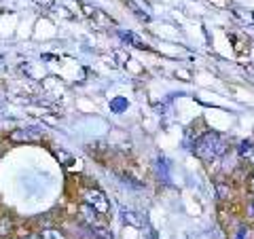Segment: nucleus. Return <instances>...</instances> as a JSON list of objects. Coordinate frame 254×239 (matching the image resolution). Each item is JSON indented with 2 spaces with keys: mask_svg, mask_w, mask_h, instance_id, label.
Returning a JSON list of instances; mask_svg holds the SVG:
<instances>
[{
  "mask_svg": "<svg viewBox=\"0 0 254 239\" xmlns=\"http://www.w3.org/2000/svg\"><path fill=\"white\" fill-rule=\"evenodd\" d=\"M227 153V142L222 140V135L216 131H210L201 135L195 144V155L203 159V161H214L218 157H225Z\"/></svg>",
  "mask_w": 254,
  "mask_h": 239,
  "instance_id": "nucleus-1",
  "label": "nucleus"
},
{
  "mask_svg": "<svg viewBox=\"0 0 254 239\" xmlns=\"http://www.w3.org/2000/svg\"><path fill=\"white\" fill-rule=\"evenodd\" d=\"M85 203H89L93 210H98L100 214H106L110 210V203H108V199L106 195L102 193L100 188H87L85 190Z\"/></svg>",
  "mask_w": 254,
  "mask_h": 239,
  "instance_id": "nucleus-2",
  "label": "nucleus"
},
{
  "mask_svg": "<svg viewBox=\"0 0 254 239\" xmlns=\"http://www.w3.org/2000/svg\"><path fill=\"white\" fill-rule=\"evenodd\" d=\"M38 138H41V131L34 129V127H26V129H15L11 135H9V140L15 142V144H30V142H36Z\"/></svg>",
  "mask_w": 254,
  "mask_h": 239,
  "instance_id": "nucleus-3",
  "label": "nucleus"
},
{
  "mask_svg": "<svg viewBox=\"0 0 254 239\" xmlns=\"http://www.w3.org/2000/svg\"><path fill=\"white\" fill-rule=\"evenodd\" d=\"M78 212H81V218L87 222L89 227H93V225H104V222H100V218H98V210H93L89 203H83L81 208H78Z\"/></svg>",
  "mask_w": 254,
  "mask_h": 239,
  "instance_id": "nucleus-4",
  "label": "nucleus"
},
{
  "mask_svg": "<svg viewBox=\"0 0 254 239\" xmlns=\"http://www.w3.org/2000/svg\"><path fill=\"white\" fill-rule=\"evenodd\" d=\"M121 216H123V222H125V225H129V227H133V229H144V222H142V218L138 216V214L123 210Z\"/></svg>",
  "mask_w": 254,
  "mask_h": 239,
  "instance_id": "nucleus-5",
  "label": "nucleus"
},
{
  "mask_svg": "<svg viewBox=\"0 0 254 239\" xmlns=\"http://www.w3.org/2000/svg\"><path fill=\"white\" fill-rule=\"evenodd\" d=\"M89 229H91V233L98 237V239H113V233L106 229V225H93Z\"/></svg>",
  "mask_w": 254,
  "mask_h": 239,
  "instance_id": "nucleus-6",
  "label": "nucleus"
},
{
  "mask_svg": "<svg viewBox=\"0 0 254 239\" xmlns=\"http://www.w3.org/2000/svg\"><path fill=\"white\" fill-rule=\"evenodd\" d=\"M240 155H242L244 159H248V161L254 165V144H252V142H246V144H242Z\"/></svg>",
  "mask_w": 254,
  "mask_h": 239,
  "instance_id": "nucleus-7",
  "label": "nucleus"
},
{
  "mask_svg": "<svg viewBox=\"0 0 254 239\" xmlns=\"http://www.w3.org/2000/svg\"><path fill=\"white\" fill-rule=\"evenodd\" d=\"M41 237L43 239H66L60 229H45L43 233H41Z\"/></svg>",
  "mask_w": 254,
  "mask_h": 239,
  "instance_id": "nucleus-8",
  "label": "nucleus"
},
{
  "mask_svg": "<svg viewBox=\"0 0 254 239\" xmlns=\"http://www.w3.org/2000/svg\"><path fill=\"white\" fill-rule=\"evenodd\" d=\"M9 229H11V220H9V218H2V220H0V237H2Z\"/></svg>",
  "mask_w": 254,
  "mask_h": 239,
  "instance_id": "nucleus-9",
  "label": "nucleus"
},
{
  "mask_svg": "<svg viewBox=\"0 0 254 239\" xmlns=\"http://www.w3.org/2000/svg\"><path fill=\"white\" fill-rule=\"evenodd\" d=\"M127 106V102L123 100V98H117L115 102H113V110H123Z\"/></svg>",
  "mask_w": 254,
  "mask_h": 239,
  "instance_id": "nucleus-10",
  "label": "nucleus"
},
{
  "mask_svg": "<svg viewBox=\"0 0 254 239\" xmlns=\"http://www.w3.org/2000/svg\"><path fill=\"white\" fill-rule=\"evenodd\" d=\"M237 239H248V229H240V233H237Z\"/></svg>",
  "mask_w": 254,
  "mask_h": 239,
  "instance_id": "nucleus-11",
  "label": "nucleus"
},
{
  "mask_svg": "<svg viewBox=\"0 0 254 239\" xmlns=\"http://www.w3.org/2000/svg\"><path fill=\"white\" fill-rule=\"evenodd\" d=\"M248 216H254V197L250 199V203H248Z\"/></svg>",
  "mask_w": 254,
  "mask_h": 239,
  "instance_id": "nucleus-12",
  "label": "nucleus"
},
{
  "mask_svg": "<svg viewBox=\"0 0 254 239\" xmlns=\"http://www.w3.org/2000/svg\"><path fill=\"white\" fill-rule=\"evenodd\" d=\"M83 11H85L87 15H93V13H95V9H91L89 4H83Z\"/></svg>",
  "mask_w": 254,
  "mask_h": 239,
  "instance_id": "nucleus-13",
  "label": "nucleus"
},
{
  "mask_svg": "<svg viewBox=\"0 0 254 239\" xmlns=\"http://www.w3.org/2000/svg\"><path fill=\"white\" fill-rule=\"evenodd\" d=\"M43 121H45V123H49V125H53V127H55V125H58V121H53V117H45V119H43Z\"/></svg>",
  "mask_w": 254,
  "mask_h": 239,
  "instance_id": "nucleus-14",
  "label": "nucleus"
},
{
  "mask_svg": "<svg viewBox=\"0 0 254 239\" xmlns=\"http://www.w3.org/2000/svg\"><path fill=\"white\" fill-rule=\"evenodd\" d=\"M248 186H250V193L254 195V172H252V176H250V182H248Z\"/></svg>",
  "mask_w": 254,
  "mask_h": 239,
  "instance_id": "nucleus-15",
  "label": "nucleus"
},
{
  "mask_svg": "<svg viewBox=\"0 0 254 239\" xmlns=\"http://www.w3.org/2000/svg\"><path fill=\"white\" fill-rule=\"evenodd\" d=\"M28 239H43V237H34V235H32V237H28Z\"/></svg>",
  "mask_w": 254,
  "mask_h": 239,
  "instance_id": "nucleus-16",
  "label": "nucleus"
}]
</instances>
